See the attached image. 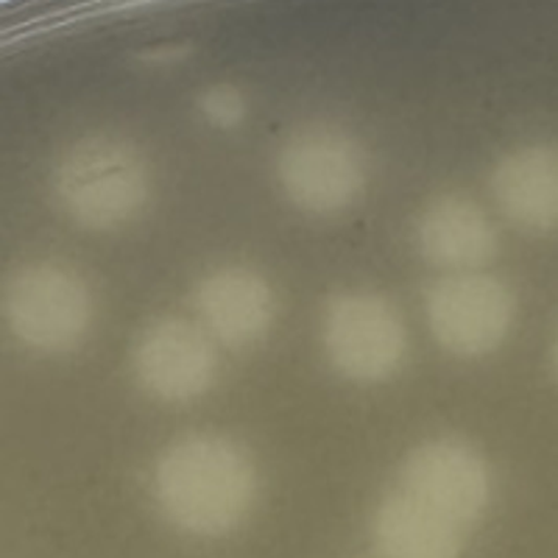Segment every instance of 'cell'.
Instances as JSON below:
<instances>
[{"instance_id":"obj_2","label":"cell","mask_w":558,"mask_h":558,"mask_svg":"<svg viewBox=\"0 0 558 558\" xmlns=\"http://www.w3.org/2000/svg\"><path fill=\"white\" fill-rule=\"evenodd\" d=\"M59 204L84 229H114L140 216L151 196L146 154L123 134H87L53 171Z\"/></svg>"},{"instance_id":"obj_6","label":"cell","mask_w":558,"mask_h":558,"mask_svg":"<svg viewBox=\"0 0 558 558\" xmlns=\"http://www.w3.org/2000/svg\"><path fill=\"white\" fill-rule=\"evenodd\" d=\"M324 349L349 380H386L405 355V327L377 293H343L324 316Z\"/></svg>"},{"instance_id":"obj_8","label":"cell","mask_w":558,"mask_h":558,"mask_svg":"<svg viewBox=\"0 0 558 558\" xmlns=\"http://www.w3.org/2000/svg\"><path fill=\"white\" fill-rule=\"evenodd\" d=\"M134 375L159 400L187 402L216 380V349L191 322L159 318L134 347Z\"/></svg>"},{"instance_id":"obj_5","label":"cell","mask_w":558,"mask_h":558,"mask_svg":"<svg viewBox=\"0 0 558 558\" xmlns=\"http://www.w3.org/2000/svg\"><path fill=\"white\" fill-rule=\"evenodd\" d=\"M514 322V296L500 279L458 271L427 291V324L447 352L477 357L495 352Z\"/></svg>"},{"instance_id":"obj_10","label":"cell","mask_w":558,"mask_h":558,"mask_svg":"<svg viewBox=\"0 0 558 558\" xmlns=\"http://www.w3.org/2000/svg\"><path fill=\"white\" fill-rule=\"evenodd\" d=\"M418 252L438 268L477 271L497 252L495 227L475 202L463 196H441L422 213L416 229Z\"/></svg>"},{"instance_id":"obj_13","label":"cell","mask_w":558,"mask_h":558,"mask_svg":"<svg viewBox=\"0 0 558 558\" xmlns=\"http://www.w3.org/2000/svg\"><path fill=\"white\" fill-rule=\"evenodd\" d=\"M204 121L216 129H235L246 118V101H243L241 89L232 84H216L198 98Z\"/></svg>"},{"instance_id":"obj_4","label":"cell","mask_w":558,"mask_h":558,"mask_svg":"<svg viewBox=\"0 0 558 558\" xmlns=\"http://www.w3.org/2000/svg\"><path fill=\"white\" fill-rule=\"evenodd\" d=\"M279 182L299 209L332 216L355 204L366 184L357 143L332 126H307L293 134L279 154Z\"/></svg>"},{"instance_id":"obj_3","label":"cell","mask_w":558,"mask_h":558,"mask_svg":"<svg viewBox=\"0 0 558 558\" xmlns=\"http://www.w3.org/2000/svg\"><path fill=\"white\" fill-rule=\"evenodd\" d=\"M3 316L26 347L64 352L84 338L93 305L78 274L57 263H32L9 277Z\"/></svg>"},{"instance_id":"obj_11","label":"cell","mask_w":558,"mask_h":558,"mask_svg":"<svg viewBox=\"0 0 558 558\" xmlns=\"http://www.w3.org/2000/svg\"><path fill=\"white\" fill-rule=\"evenodd\" d=\"M497 204L527 232H553L558 218V157L550 146H525L502 157L492 177Z\"/></svg>"},{"instance_id":"obj_12","label":"cell","mask_w":558,"mask_h":558,"mask_svg":"<svg viewBox=\"0 0 558 558\" xmlns=\"http://www.w3.org/2000/svg\"><path fill=\"white\" fill-rule=\"evenodd\" d=\"M375 550L397 558H450L461 553L463 531L418 506L400 488L377 508Z\"/></svg>"},{"instance_id":"obj_7","label":"cell","mask_w":558,"mask_h":558,"mask_svg":"<svg viewBox=\"0 0 558 558\" xmlns=\"http://www.w3.org/2000/svg\"><path fill=\"white\" fill-rule=\"evenodd\" d=\"M400 492L466 531L488 502L486 463L458 438H433L405 458Z\"/></svg>"},{"instance_id":"obj_9","label":"cell","mask_w":558,"mask_h":558,"mask_svg":"<svg viewBox=\"0 0 558 558\" xmlns=\"http://www.w3.org/2000/svg\"><path fill=\"white\" fill-rule=\"evenodd\" d=\"M196 307L207 330L227 347L260 341L274 322L271 288L260 274L241 266L218 268L196 288Z\"/></svg>"},{"instance_id":"obj_1","label":"cell","mask_w":558,"mask_h":558,"mask_svg":"<svg viewBox=\"0 0 558 558\" xmlns=\"http://www.w3.org/2000/svg\"><path fill=\"white\" fill-rule=\"evenodd\" d=\"M162 514L193 536L235 531L254 500L257 475L246 452L223 436H187L157 463Z\"/></svg>"}]
</instances>
